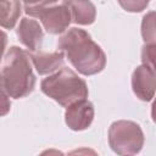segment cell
<instances>
[{
    "label": "cell",
    "instance_id": "cell-2",
    "mask_svg": "<svg viewBox=\"0 0 156 156\" xmlns=\"http://www.w3.org/2000/svg\"><path fill=\"white\" fill-rule=\"evenodd\" d=\"M0 78L10 98L22 99L29 95L35 85L29 52L18 46H11L5 55Z\"/></svg>",
    "mask_w": 156,
    "mask_h": 156
},
{
    "label": "cell",
    "instance_id": "cell-14",
    "mask_svg": "<svg viewBox=\"0 0 156 156\" xmlns=\"http://www.w3.org/2000/svg\"><path fill=\"white\" fill-rule=\"evenodd\" d=\"M11 108V101H10V95L6 91L2 80L0 78V117L7 115Z\"/></svg>",
    "mask_w": 156,
    "mask_h": 156
},
{
    "label": "cell",
    "instance_id": "cell-13",
    "mask_svg": "<svg viewBox=\"0 0 156 156\" xmlns=\"http://www.w3.org/2000/svg\"><path fill=\"white\" fill-rule=\"evenodd\" d=\"M150 0H118V4L122 9L128 12H140L145 10Z\"/></svg>",
    "mask_w": 156,
    "mask_h": 156
},
{
    "label": "cell",
    "instance_id": "cell-5",
    "mask_svg": "<svg viewBox=\"0 0 156 156\" xmlns=\"http://www.w3.org/2000/svg\"><path fill=\"white\" fill-rule=\"evenodd\" d=\"M27 15L32 17H38L44 27V29L50 34H61L63 33L69 23L72 22L71 12L68 7L62 2L61 5H49L45 7L35 9Z\"/></svg>",
    "mask_w": 156,
    "mask_h": 156
},
{
    "label": "cell",
    "instance_id": "cell-4",
    "mask_svg": "<svg viewBox=\"0 0 156 156\" xmlns=\"http://www.w3.org/2000/svg\"><path fill=\"white\" fill-rule=\"evenodd\" d=\"M145 143L140 126L133 121L119 119L108 128V144L118 155H135L140 152Z\"/></svg>",
    "mask_w": 156,
    "mask_h": 156
},
{
    "label": "cell",
    "instance_id": "cell-8",
    "mask_svg": "<svg viewBox=\"0 0 156 156\" xmlns=\"http://www.w3.org/2000/svg\"><path fill=\"white\" fill-rule=\"evenodd\" d=\"M17 37L18 40L32 52L38 51L41 48L43 39H44V33L43 28L39 24L37 20L23 17L20 21V24L17 27Z\"/></svg>",
    "mask_w": 156,
    "mask_h": 156
},
{
    "label": "cell",
    "instance_id": "cell-7",
    "mask_svg": "<svg viewBox=\"0 0 156 156\" xmlns=\"http://www.w3.org/2000/svg\"><path fill=\"white\" fill-rule=\"evenodd\" d=\"M133 93L143 101H151L155 95V67L141 63L132 74Z\"/></svg>",
    "mask_w": 156,
    "mask_h": 156
},
{
    "label": "cell",
    "instance_id": "cell-12",
    "mask_svg": "<svg viewBox=\"0 0 156 156\" xmlns=\"http://www.w3.org/2000/svg\"><path fill=\"white\" fill-rule=\"evenodd\" d=\"M141 35L145 44H155V12L150 11L143 17Z\"/></svg>",
    "mask_w": 156,
    "mask_h": 156
},
{
    "label": "cell",
    "instance_id": "cell-15",
    "mask_svg": "<svg viewBox=\"0 0 156 156\" xmlns=\"http://www.w3.org/2000/svg\"><path fill=\"white\" fill-rule=\"evenodd\" d=\"M141 61L145 65L155 67V44H145L143 46Z\"/></svg>",
    "mask_w": 156,
    "mask_h": 156
},
{
    "label": "cell",
    "instance_id": "cell-3",
    "mask_svg": "<svg viewBox=\"0 0 156 156\" xmlns=\"http://www.w3.org/2000/svg\"><path fill=\"white\" fill-rule=\"evenodd\" d=\"M41 91L55 100L62 107L88 98V85L74 71L62 67L57 72L48 76L40 83Z\"/></svg>",
    "mask_w": 156,
    "mask_h": 156
},
{
    "label": "cell",
    "instance_id": "cell-6",
    "mask_svg": "<svg viewBox=\"0 0 156 156\" xmlns=\"http://www.w3.org/2000/svg\"><path fill=\"white\" fill-rule=\"evenodd\" d=\"M94 106L93 104L85 98L80 99L78 101H74L73 104L68 105L66 107L65 112V122L72 130L79 132L84 130L93 123L94 119Z\"/></svg>",
    "mask_w": 156,
    "mask_h": 156
},
{
    "label": "cell",
    "instance_id": "cell-11",
    "mask_svg": "<svg viewBox=\"0 0 156 156\" xmlns=\"http://www.w3.org/2000/svg\"><path fill=\"white\" fill-rule=\"evenodd\" d=\"M21 16V0H0V27L12 29Z\"/></svg>",
    "mask_w": 156,
    "mask_h": 156
},
{
    "label": "cell",
    "instance_id": "cell-10",
    "mask_svg": "<svg viewBox=\"0 0 156 156\" xmlns=\"http://www.w3.org/2000/svg\"><path fill=\"white\" fill-rule=\"evenodd\" d=\"M30 61L39 74H50L57 71L63 65L65 54L60 50L54 52H32L29 54Z\"/></svg>",
    "mask_w": 156,
    "mask_h": 156
},
{
    "label": "cell",
    "instance_id": "cell-1",
    "mask_svg": "<svg viewBox=\"0 0 156 156\" xmlns=\"http://www.w3.org/2000/svg\"><path fill=\"white\" fill-rule=\"evenodd\" d=\"M57 49L62 51L71 65L83 76H93L106 66V55L90 34L80 28H69L61 33Z\"/></svg>",
    "mask_w": 156,
    "mask_h": 156
},
{
    "label": "cell",
    "instance_id": "cell-9",
    "mask_svg": "<svg viewBox=\"0 0 156 156\" xmlns=\"http://www.w3.org/2000/svg\"><path fill=\"white\" fill-rule=\"evenodd\" d=\"M71 12V18L80 26L91 24L96 17V9L90 0H63Z\"/></svg>",
    "mask_w": 156,
    "mask_h": 156
},
{
    "label": "cell",
    "instance_id": "cell-17",
    "mask_svg": "<svg viewBox=\"0 0 156 156\" xmlns=\"http://www.w3.org/2000/svg\"><path fill=\"white\" fill-rule=\"evenodd\" d=\"M6 44H7V34L4 30L0 29V61L2 58V55H4V51H5Z\"/></svg>",
    "mask_w": 156,
    "mask_h": 156
},
{
    "label": "cell",
    "instance_id": "cell-16",
    "mask_svg": "<svg viewBox=\"0 0 156 156\" xmlns=\"http://www.w3.org/2000/svg\"><path fill=\"white\" fill-rule=\"evenodd\" d=\"M24 5V11L26 13L35 10V9H40V7H45L49 5H54L55 2H57L58 0H21Z\"/></svg>",
    "mask_w": 156,
    "mask_h": 156
}]
</instances>
